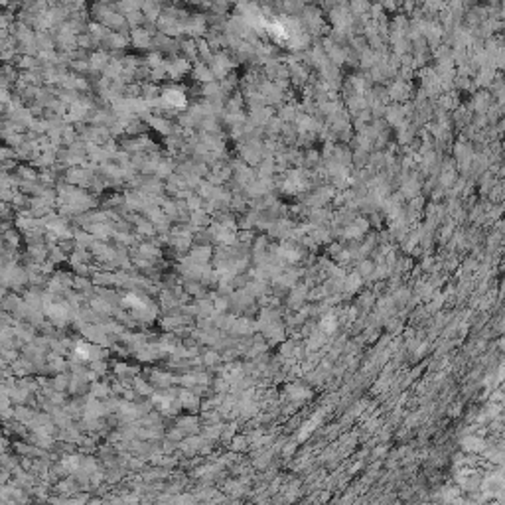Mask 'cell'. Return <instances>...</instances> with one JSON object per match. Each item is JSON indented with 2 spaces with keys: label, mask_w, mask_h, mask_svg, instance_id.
I'll return each instance as SVG.
<instances>
[{
  "label": "cell",
  "mask_w": 505,
  "mask_h": 505,
  "mask_svg": "<svg viewBox=\"0 0 505 505\" xmlns=\"http://www.w3.org/2000/svg\"><path fill=\"white\" fill-rule=\"evenodd\" d=\"M164 101L172 107H184L186 105V95L180 89H166L164 91Z\"/></svg>",
  "instance_id": "1"
}]
</instances>
